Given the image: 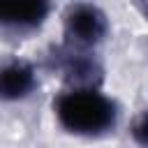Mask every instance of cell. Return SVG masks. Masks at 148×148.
<instances>
[{
  "label": "cell",
  "mask_w": 148,
  "mask_h": 148,
  "mask_svg": "<svg viewBox=\"0 0 148 148\" xmlns=\"http://www.w3.org/2000/svg\"><path fill=\"white\" fill-rule=\"evenodd\" d=\"M56 116L67 132L97 136L116 127L118 104L97 88H72L56 99Z\"/></svg>",
  "instance_id": "1"
},
{
  "label": "cell",
  "mask_w": 148,
  "mask_h": 148,
  "mask_svg": "<svg viewBox=\"0 0 148 148\" xmlns=\"http://www.w3.org/2000/svg\"><path fill=\"white\" fill-rule=\"evenodd\" d=\"M62 25H65V44L79 46V49L99 44L109 30L106 14L97 5H88V2L69 5L65 9Z\"/></svg>",
  "instance_id": "2"
},
{
  "label": "cell",
  "mask_w": 148,
  "mask_h": 148,
  "mask_svg": "<svg viewBox=\"0 0 148 148\" xmlns=\"http://www.w3.org/2000/svg\"><path fill=\"white\" fill-rule=\"evenodd\" d=\"M49 67L60 69L65 81L74 88H97V83L102 81V65L88 49L62 44L51 51Z\"/></svg>",
  "instance_id": "3"
},
{
  "label": "cell",
  "mask_w": 148,
  "mask_h": 148,
  "mask_svg": "<svg viewBox=\"0 0 148 148\" xmlns=\"http://www.w3.org/2000/svg\"><path fill=\"white\" fill-rule=\"evenodd\" d=\"M35 88H37V74L28 60L12 58L0 65V99L5 102L23 99Z\"/></svg>",
  "instance_id": "4"
},
{
  "label": "cell",
  "mask_w": 148,
  "mask_h": 148,
  "mask_svg": "<svg viewBox=\"0 0 148 148\" xmlns=\"http://www.w3.org/2000/svg\"><path fill=\"white\" fill-rule=\"evenodd\" d=\"M51 5L44 0L32 2H0V28L12 32H28L44 23Z\"/></svg>",
  "instance_id": "5"
}]
</instances>
